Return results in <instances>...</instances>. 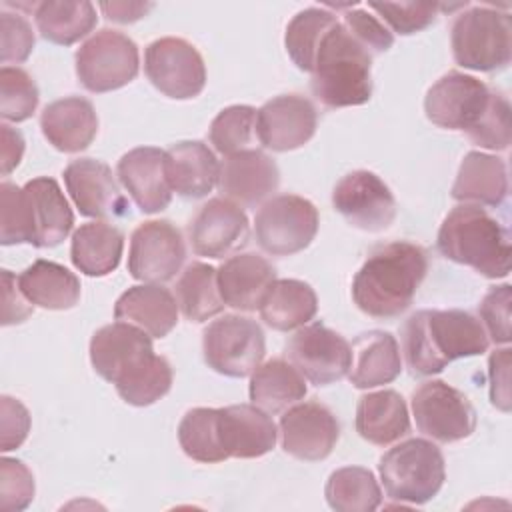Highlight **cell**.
I'll use <instances>...</instances> for the list:
<instances>
[{"mask_svg": "<svg viewBox=\"0 0 512 512\" xmlns=\"http://www.w3.org/2000/svg\"><path fill=\"white\" fill-rule=\"evenodd\" d=\"M144 72L152 86L174 100H190L206 86V66L184 38L164 36L146 46Z\"/></svg>", "mask_w": 512, "mask_h": 512, "instance_id": "4fadbf2b", "label": "cell"}, {"mask_svg": "<svg viewBox=\"0 0 512 512\" xmlns=\"http://www.w3.org/2000/svg\"><path fill=\"white\" fill-rule=\"evenodd\" d=\"M438 250L448 260L470 266L486 278H504L510 272L508 230L476 204H458L446 214L438 230Z\"/></svg>", "mask_w": 512, "mask_h": 512, "instance_id": "5b68a950", "label": "cell"}, {"mask_svg": "<svg viewBox=\"0 0 512 512\" xmlns=\"http://www.w3.org/2000/svg\"><path fill=\"white\" fill-rule=\"evenodd\" d=\"M154 4L150 2H100V10L110 22L130 24L144 18Z\"/></svg>", "mask_w": 512, "mask_h": 512, "instance_id": "11a10c76", "label": "cell"}, {"mask_svg": "<svg viewBox=\"0 0 512 512\" xmlns=\"http://www.w3.org/2000/svg\"><path fill=\"white\" fill-rule=\"evenodd\" d=\"M510 302V284H500L490 288L478 306L486 336H490L494 344L510 342Z\"/></svg>", "mask_w": 512, "mask_h": 512, "instance_id": "c3c4849f", "label": "cell"}, {"mask_svg": "<svg viewBox=\"0 0 512 512\" xmlns=\"http://www.w3.org/2000/svg\"><path fill=\"white\" fill-rule=\"evenodd\" d=\"M34 20L44 40L60 46H70L94 30L98 16L94 4L86 0H46L36 4Z\"/></svg>", "mask_w": 512, "mask_h": 512, "instance_id": "d590c367", "label": "cell"}, {"mask_svg": "<svg viewBox=\"0 0 512 512\" xmlns=\"http://www.w3.org/2000/svg\"><path fill=\"white\" fill-rule=\"evenodd\" d=\"M344 8V26L348 32L370 52V54H380L386 52L394 44L392 32L380 22L376 16H372L364 8H350V6H336Z\"/></svg>", "mask_w": 512, "mask_h": 512, "instance_id": "681fc988", "label": "cell"}, {"mask_svg": "<svg viewBox=\"0 0 512 512\" xmlns=\"http://www.w3.org/2000/svg\"><path fill=\"white\" fill-rule=\"evenodd\" d=\"M44 138L60 152L86 150L98 134V116L90 100L66 96L50 102L40 114Z\"/></svg>", "mask_w": 512, "mask_h": 512, "instance_id": "d4e9b609", "label": "cell"}, {"mask_svg": "<svg viewBox=\"0 0 512 512\" xmlns=\"http://www.w3.org/2000/svg\"><path fill=\"white\" fill-rule=\"evenodd\" d=\"M90 362L96 374L112 382L118 396L132 406H150L172 388V366L164 356L154 354L152 336L124 320L94 332Z\"/></svg>", "mask_w": 512, "mask_h": 512, "instance_id": "6da1fadb", "label": "cell"}, {"mask_svg": "<svg viewBox=\"0 0 512 512\" xmlns=\"http://www.w3.org/2000/svg\"><path fill=\"white\" fill-rule=\"evenodd\" d=\"M202 352L208 368L222 376H250L266 354L262 326L240 314H224L202 332Z\"/></svg>", "mask_w": 512, "mask_h": 512, "instance_id": "ba28073f", "label": "cell"}, {"mask_svg": "<svg viewBox=\"0 0 512 512\" xmlns=\"http://www.w3.org/2000/svg\"><path fill=\"white\" fill-rule=\"evenodd\" d=\"M186 260L182 232L168 220L142 222L130 236L128 272L134 280L162 284L172 280Z\"/></svg>", "mask_w": 512, "mask_h": 512, "instance_id": "9a60e30c", "label": "cell"}, {"mask_svg": "<svg viewBox=\"0 0 512 512\" xmlns=\"http://www.w3.org/2000/svg\"><path fill=\"white\" fill-rule=\"evenodd\" d=\"M260 318L274 330L288 332L306 326L318 312V298L308 282L276 278L260 308Z\"/></svg>", "mask_w": 512, "mask_h": 512, "instance_id": "d6a6232c", "label": "cell"}, {"mask_svg": "<svg viewBox=\"0 0 512 512\" xmlns=\"http://www.w3.org/2000/svg\"><path fill=\"white\" fill-rule=\"evenodd\" d=\"M34 312V304L26 298L18 284V276L2 270V324H20Z\"/></svg>", "mask_w": 512, "mask_h": 512, "instance_id": "816d5d0a", "label": "cell"}, {"mask_svg": "<svg viewBox=\"0 0 512 512\" xmlns=\"http://www.w3.org/2000/svg\"><path fill=\"white\" fill-rule=\"evenodd\" d=\"M116 174L144 214L164 210L172 200V188L164 172V150L138 146L128 150L116 166Z\"/></svg>", "mask_w": 512, "mask_h": 512, "instance_id": "7402d4cb", "label": "cell"}, {"mask_svg": "<svg viewBox=\"0 0 512 512\" xmlns=\"http://www.w3.org/2000/svg\"><path fill=\"white\" fill-rule=\"evenodd\" d=\"M280 440L286 454L316 462L330 456L338 438L340 424L332 410L316 400L296 402L280 416Z\"/></svg>", "mask_w": 512, "mask_h": 512, "instance_id": "e0dca14e", "label": "cell"}, {"mask_svg": "<svg viewBox=\"0 0 512 512\" xmlns=\"http://www.w3.org/2000/svg\"><path fill=\"white\" fill-rule=\"evenodd\" d=\"M332 204L348 224L364 232H382L396 218V198L370 170H354L332 190Z\"/></svg>", "mask_w": 512, "mask_h": 512, "instance_id": "2e32d148", "label": "cell"}, {"mask_svg": "<svg viewBox=\"0 0 512 512\" xmlns=\"http://www.w3.org/2000/svg\"><path fill=\"white\" fill-rule=\"evenodd\" d=\"M418 430L440 444L468 438L476 428V410L468 396L444 380H426L412 392Z\"/></svg>", "mask_w": 512, "mask_h": 512, "instance_id": "8fae6325", "label": "cell"}, {"mask_svg": "<svg viewBox=\"0 0 512 512\" xmlns=\"http://www.w3.org/2000/svg\"><path fill=\"white\" fill-rule=\"evenodd\" d=\"M26 298L46 310H70L80 300V280L66 266L52 260H36L18 274Z\"/></svg>", "mask_w": 512, "mask_h": 512, "instance_id": "836d02e7", "label": "cell"}, {"mask_svg": "<svg viewBox=\"0 0 512 512\" xmlns=\"http://www.w3.org/2000/svg\"><path fill=\"white\" fill-rule=\"evenodd\" d=\"M428 272L422 246L406 240L376 248L352 280L354 304L372 318H396L406 312Z\"/></svg>", "mask_w": 512, "mask_h": 512, "instance_id": "3957f363", "label": "cell"}, {"mask_svg": "<svg viewBox=\"0 0 512 512\" xmlns=\"http://www.w3.org/2000/svg\"><path fill=\"white\" fill-rule=\"evenodd\" d=\"M2 146H0V162H2V176H8L24 156V138L22 134L8 126L6 122L0 126Z\"/></svg>", "mask_w": 512, "mask_h": 512, "instance_id": "db71d44e", "label": "cell"}, {"mask_svg": "<svg viewBox=\"0 0 512 512\" xmlns=\"http://www.w3.org/2000/svg\"><path fill=\"white\" fill-rule=\"evenodd\" d=\"M256 132V108L248 104H234L216 114L210 124V142L224 154L246 150Z\"/></svg>", "mask_w": 512, "mask_h": 512, "instance_id": "60d3db41", "label": "cell"}, {"mask_svg": "<svg viewBox=\"0 0 512 512\" xmlns=\"http://www.w3.org/2000/svg\"><path fill=\"white\" fill-rule=\"evenodd\" d=\"M482 322L466 310H418L402 330V352L414 376L442 372L452 360L488 350Z\"/></svg>", "mask_w": 512, "mask_h": 512, "instance_id": "7a4b0ae2", "label": "cell"}, {"mask_svg": "<svg viewBox=\"0 0 512 512\" xmlns=\"http://www.w3.org/2000/svg\"><path fill=\"white\" fill-rule=\"evenodd\" d=\"M318 112L300 94H282L256 110V136L272 152H288L304 146L316 132Z\"/></svg>", "mask_w": 512, "mask_h": 512, "instance_id": "ac0fdd59", "label": "cell"}, {"mask_svg": "<svg viewBox=\"0 0 512 512\" xmlns=\"http://www.w3.org/2000/svg\"><path fill=\"white\" fill-rule=\"evenodd\" d=\"M508 194L506 162L478 150L468 152L458 168L452 198L462 204L500 206Z\"/></svg>", "mask_w": 512, "mask_h": 512, "instance_id": "f546056e", "label": "cell"}, {"mask_svg": "<svg viewBox=\"0 0 512 512\" xmlns=\"http://www.w3.org/2000/svg\"><path fill=\"white\" fill-rule=\"evenodd\" d=\"M178 302L160 284H138L128 288L114 304V318L142 328L152 338L168 336L178 324Z\"/></svg>", "mask_w": 512, "mask_h": 512, "instance_id": "4316f807", "label": "cell"}, {"mask_svg": "<svg viewBox=\"0 0 512 512\" xmlns=\"http://www.w3.org/2000/svg\"><path fill=\"white\" fill-rule=\"evenodd\" d=\"M34 476L30 468L16 458L0 460V508L4 512H20L34 498Z\"/></svg>", "mask_w": 512, "mask_h": 512, "instance_id": "f6af8a7d", "label": "cell"}, {"mask_svg": "<svg viewBox=\"0 0 512 512\" xmlns=\"http://www.w3.org/2000/svg\"><path fill=\"white\" fill-rule=\"evenodd\" d=\"M318 232L316 206L298 194L266 200L254 216L258 246L270 256H292L308 248Z\"/></svg>", "mask_w": 512, "mask_h": 512, "instance_id": "30bf717a", "label": "cell"}, {"mask_svg": "<svg viewBox=\"0 0 512 512\" xmlns=\"http://www.w3.org/2000/svg\"><path fill=\"white\" fill-rule=\"evenodd\" d=\"M74 60L80 84L94 94L112 92L130 84L140 68L136 42L110 28L92 34L76 50Z\"/></svg>", "mask_w": 512, "mask_h": 512, "instance_id": "9c48e42d", "label": "cell"}, {"mask_svg": "<svg viewBox=\"0 0 512 512\" xmlns=\"http://www.w3.org/2000/svg\"><path fill=\"white\" fill-rule=\"evenodd\" d=\"M450 44L458 66L498 72L510 64L512 56L510 14L492 6H468L452 22Z\"/></svg>", "mask_w": 512, "mask_h": 512, "instance_id": "52a82bcc", "label": "cell"}, {"mask_svg": "<svg viewBox=\"0 0 512 512\" xmlns=\"http://www.w3.org/2000/svg\"><path fill=\"white\" fill-rule=\"evenodd\" d=\"M0 242L4 246L34 244V228L26 192L8 180H4L0 186Z\"/></svg>", "mask_w": 512, "mask_h": 512, "instance_id": "7bdbcfd3", "label": "cell"}, {"mask_svg": "<svg viewBox=\"0 0 512 512\" xmlns=\"http://www.w3.org/2000/svg\"><path fill=\"white\" fill-rule=\"evenodd\" d=\"M466 136L486 150H506L510 146V104L500 92L492 94L486 114Z\"/></svg>", "mask_w": 512, "mask_h": 512, "instance_id": "bcb514c9", "label": "cell"}, {"mask_svg": "<svg viewBox=\"0 0 512 512\" xmlns=\"http://www.w3.org/2000/svg\"><path fill=\"white\" fill-rule=\"evenodd\" d=\"M164 172L172 192L184 198H204L218 186L220 164L202 140H182L164 150Z\"/></svg>", "mask_w": 512, "mask_h": 512, "instance_id": "484cf974", "label": "cell"}, {"mask_svg": "<svg viewBox=\"0 0 512 512\" xmlns=\"http://www.w3.org/2000/svg\"><path fill=\"white\" fill-rule=\"evenodd\" d=\"M492 94L482 80L452 70L428 88L424 112L432 124L468 134L486 114Z\"/></svg>", "mask_w": 512, "mask_h": 512, "instance_id": "5bb4252c", "label": "cell"}, {"mask_svg": "<svg viewBox=\"0 0 512 512\" xmlns=\"http://www.w3.org/2000/svg\"><path fill=\"white\" fill-rule=\"evenodd\" d=\"M250 224L242 206L220 196L200 206L188 226V238L194 254L206 258H224L248 242Z\"/></svg>", "mask_w": 512, "mask_h": 512, "instance_id": "d6986e66", "label": "cell"}, {"mask_svg": "<svg viewBox=\"0 0 512 512\" xmlns=\"http://www.w3.org/2000/svg\"><path fill=\"white\" fill-rule=\"evenodd\" d=\"M356 432L376 446H388L406 436L410 432V416L404 398L396 390H378L360 396Z\"/></svg>", "mask_w": 512, "mask_h": 512, "instance_id": "4dcf8cb0", "label": "cell"}, {"mask_svg": "<svg viewBox=\"0 0 512 512\" xmlns=\"http://www.w3.org/2000/svg\"><path fill=\"white\" fill-rule=\"evenodd\" d=\"M306 392V378L284 358H272L250 374V400L268 414L284 412Z\"/></svg>", "mask_w": 512, "mask_h": 512, "instance_id": "e575fe53", "label": "cell"}, {"mask_svg": "<svg viewBox=\"0 0 512 512\" xmlns=\"http://www.w3.org/2000/svg\"><path fill=\"white\" fill-rule=\"evenodd\" d=\"M284 354L286 360L316 386L342 380L352 366L350 342L322 322L298 328L286 342Z\"/></svg>", "mask_w": 512, "mask_h": 512, "instance_id": "7c38bea8", "label": "cell"}, {"mask_svg": "<svg viewBox=\"0 0 512 512\" xmlns=\"http://www.w3.org/2000/svg\"><path fill=\"white\" fill-rule=\"evenodd\" d=\"M276 280V268L260 254L242 252L218 266V288L226 306L254 312Z\"/></svg>", "mask_w": 512, "mask_h": 512, "instance_id": "cb8c5ba5", "label": "cell"}, {"mask_svg": "<svg viewBox=\"0 0 512 512\" xmlns=\"http://www.w3.org/2000/svg\"><path fill=\"white\" fill-rule=\"evenodd\" d=\"M310 88L326 108L362 106L372 98V54L338 20L322 38Z\"/></svg>", "mask_w": 512, "mask_h": 512, "instance_id": "277c9868", "label": "cell"}, {"mask_svg": "<svg viewBox=\"0 0 512 512\" xmlns=\"http://www.w3.org/2000/svg\"><path fill=\"white\" fill-rule=\"evenodd\" d=\"M178 442L184 454L202 464L224 462L226 452L220 440L218 408H192L178 424Z\"/></svg>", "mask_w": 512, "mask_h": 512, "instance_id": "f35d334b", "label": "cell"}, {"mask_svg": "<svg viewBox=\"0 0 512 512\" xmlns=\"http://www.w3.org/2000/svg\"><path fill=\"white\" fill-rule=\"evenodd\" d=\"M456 6H444V4H428V2H370L368 8H372L382 22H386L396 34L408 36L416 34L430 24H434L438 10H450Z\"/></svg>", "mask_w": 512, "mask_h": 512, "instance_id": "ee69618b", "label": "cell"}, {"mask_svg": "<svg viewBox=\"0 0 512 512\" xmlns=\"http://www.w3.org/2000/svg\"><path fill=\"white\" fill-rule=\"evenodd\" d=\"M218 414L226 458H260L276 446V424L256 404L224 406Z\"/></svg>", "mask_w": 512, "mask_h": 512, "instance_id": "603a6c76", "label": "cell"}, {"mask_svg": "<svg viewBox=\"0 0 512 512\" xmlns=\"http://www.w3.org/2000/svg\"><path fill=\"white\" fill-rule=\"evenodd\" d=\"M34 50V32L30 22L18 12H0V60L2 64H20Z\"/></svg>", "mask_w": 512, "mask_h": 512, "instance_id": "7dc6e473", "label": "cell"}, {"mask_svg": "<svg viewBox=\"0 0 512 512\" xmlns=\"http://www.w3.org/2000/svg\"><path fill=\"white\" fill-rule=\"evenodd\" d=\"M64 184L82 216L106 220L128 214V200L122 196L110 166L102 160H72L64 168Z\"/></svg>", "mask_w": 512, "mask_h": 512, "instance_id": "ffe728a7", "label": "cell"}, {"mask_svg": "<svg viewBox=\"0 0 512 512\" xmlns=\"http://www.w3.org/2000/svg\"><path fill=\"white\" fill-rule=\"evenodd\" d=\"M40 94L32 76L18 66L0 68V116L4 122H24L38 106Z\"/></svg>", "mask_w": 512, "mask_h": 512, "instance_id": "b9f144b4", "label": "cell"}, {"mask_svg": "<svg viewBox=\"0 0 512 512\" xmlns=\"http://www.w3.org/2000/svg\"><path fill=\"white\" fill-rule=\"evenodd\" d=\"M490 402L502 412H510V348L492 352L488 360Z\"/></svg>", "mask_w": 512, "mask_h": 512, "instance_id": "f5cc1de1", "label": "cell"}, {"mask_svg": "<svg viewBox=\"0 0 512 512\" xmlns=\"http://www.w3.org/2000/svg\"><path fill=\"white\" fill-rule=\"evenodd\" d=\"M326 502L336 512H372L382 502V490L372 470L344 466L328 476Z\"/></svg>", "mask_w": 512, "mask_h": 512, "instance_id": "74e56055", "label": "cell"}, {"mask_svg": "<svg viewBox=\"0 0 512 512\" xmlns=\"http://www.w3.org/2000/svg\"><path fill=\"white\" fill-rule=\"evenodd\" d=\"M36 248L58 246L74 226V214L58 182L48 176L28 180L24 186Z\"/></svg>", "mask_w": 512, "mask_h": 512, "instance_id": "83f0119b", "label": "cell"}, {"mask_svg": "<svg viewBox=\"0 0 512 512\" xmlns=\"http://www.w3.org/2000/svg\"><path fill=\"white\" fill-rule=\"evenodd\" d=\"M0 430H2V440H0L2 452H10L18 448L26 440L30 432V412L18 398H12V396L0 398Z\"/></svg>", "mask_w": 512, "mask_h": 512, "instance_id": "f907efd6", "label": "cell"}, {"mask_svg": "<svg viewBox=\"0 0 512 512\" xmlns=\"http://www.w3.org/2000/svg\"><path fill=\"white\" fill-rule=\"evenodd\" d=\"M280 184V170L276 162L256 148H246L230 154L220 164L218 188L224 198L238 206L256 208Z\"/></svg>", "mask_w": 512, "mask_h": 512, "instance_id": "44dd1931", "label": "cell"}, {"mask_svg": "<svg viewBox=\"0 0 512 512\" xmlns=\"http://www.w3.org/2000/svg\"><path fill=\"white\" fill-rule=\"evenodd\" d=\"M180 312L192 322H206L224 310L218 288V268L206 262H190L176 282Z\"/></svg>", "mask_w": 512, "mask_h": 512, "instance_id": "8d00e7d4", "label": "cell"}, {"mask_svg": "<svg viewBox=\"0 0 512 512\" xmlns=\"http://www.w3.org/2000/svg\"><path fill=\"white\" fill-rule=\"evenodd\" d=\"M338 22L336 14L326 8H306L286 26L284 46L290 60L304 72H312L316 50L326 32Z\"/></svg>", "mask_w": 512, "mask_h": 512, "instance_id": "ab89813d", "label": "cell"}, {"mask_svg": "<svg viewBox=\"0 0 512 512\" xmlns=\"http://www.w3.org/2000/svg\"><path fill=\"white\" fill-rule=\"evenodd\" d=\"M378 474L392 502L420 506L440 492L446 464L442 450L432 440L410 438L384 452Z\"/></svg>", "mask_w": 512, "mask_h": 512, "instance_id": "8992f818", "label": "cell"}, {"mask_svg": "<svg viewBox=\"0 0 512 512\" xmlns=\"http://www.w3.org/2000/svg\"><path fill=\"white\" fill-rule=\"evenodd\" d=\"M124 234L110 222L96 220L82 224L72 234L70 260L86 276H106L120 264Z\"/></svg>", "mask_w": 512, "mask_h": 512, "instance_id": "1f68e13d", "label": "cell"}, {"mask_svg": "<svg viewBox=\"0 0 512 512\" xmlns=\"http://www.w3.org/2000/svg\"><path fill=\"white\" fill-rule=\"evenodd\" d=\"M402 372L400 346L390 332H362L352 342V366L348 372L356 388H376L394 382Z\"/></svg>", "mask_w": 512, "mask_h": 512, "instance_id": "f1b7e54d", "label": "cell"}]
</instances>
